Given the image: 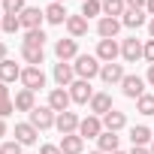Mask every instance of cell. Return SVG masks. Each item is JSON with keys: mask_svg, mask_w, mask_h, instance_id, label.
Instances as JSON below:
<instances>
[{"mask_svg": "<svg viewBox=\"0 0 154 154\" xmlns=\"http://www.w3.org/2000/svg\"><path fill=\"white\" fill-rule=\"evenodd\" d=\"M72 69H75V75H79V79L91 82L94 75H100L103 63H100V57H97V54H79V57H75V63H72Z\"/></svg>", "mask_w": 154, "mask_h": 154, "instance_id": "6da1fadb", "label": "cell"}, {"mask_svg": "<svg viewBox=\"0 0 154 154\" xmlns=\"http://www.w3.org/2000/svg\"><path fill=\"white\" fill-rule=\"evenodd\" d=\"M21 85H24L27 91L45 88V72H42V66H24V69H21Z\"/></svg>", "mask_w": 154, "mask_h": 154, "instance_id": "7a4b0ae2", "label": "cell"}, {"mask_svg": "<svg viewBox=\"0 0 154 154\" xmlns=\"http://www.w3.org/2000/svg\"><path fill=\"white\" fill-rule=\"evenodd\" d=\"M69 97H72V103H79V106L91 103V100H94V88H91V82L75 79V82L69 85Z\"/></svg>", "mask_w": 154, "mask_h": 154, "instance_id": "3957f363", "label": "cell"}, {"mask_svg": "<svg viewBox=\"0 0 154 154\" xmlns=\"http://www.w3.org/2000/svg\"><path fill=\"white\" fill-rule=\"evenodd\" d=\"M54 118H57V112H51L48 106H36V109L30 112V124H33L36 130H48V127H54Z\"/></svg>", "mask_w": 154, "mask_h": 154, "instance_id": "277c9868", "label": "cell"}, {"mask_svg": "<svg viewBox=\"0 0 154 154\" xmlns=\"http://www.w3.org/2000/svg\"><path fill=\"white\" fill-rule=\"evenodd\" d=\"M79 124H82V121H79V115H75V112H69V109H66V112H60V115L54 118V127L60 130V136L79 133Z\"/></svg>", "mask_w": 154, "mask_h": 154, "instance_id": "5b68a950", "label": "cell"}, {"mask_svg": "<svg viewBox=\"0 0 154 154\" xmlns=\"http://www.w3.org/2000/svg\"><path fill=\"white\" fill-rule=\"evenodd\" d=\"M69 103H72V97H69V91L66 88H51V94H48V109L51 112H66L69 109Z\"/></svg>", "mask_w": 154, "mask_h": 154, "instance_id": "8992f818", "label": "cell"}, {"mask_svg": "<svg viewBox=\"0 0 154 154\" xmlns=\"http://www.w3.org/2000/svg\"><path fill=\"white\" fill-rule=\"evenodd\" d=\"M121 91H124V97H130V100H139V97L145 94V79H142V75H124Z\"/></svg>", "mask_w": 154, "mask_h": 154, "instance_id": "52a82bcc", "label": "cell"}, {"mask_svg": "<svg viewBox=\"0 0 154 154\" xmlns=\"http://www.w3.org/2000/svg\"><path fill=\"white\" fill-rule=\"evenodd\" d=\"M54 54H57V60L69 63V60L79 57V45H75L72 36H69V39H57V42H54Z\"/></svg>", "mask_w": 154, "mask_h": 154, "instance_id": "ba28073f", "label": "cell"}, {"mask_svg": "<svg viewBox=\"0 0 154 154\" xmlns=\"http://www.w3.org/2000/svg\"><path fill=\"white\" fill-rule=\"evenodd\" d=\"M100 133H103V118H97V115L82 118V124H79V136L82 139H97Z\"/></svg>", "mask_w": 154, "mask_h": 154, "instance_id": "9c48e42d", "label": "cell"}, {"mask_svg": "<svg viewBox=\"0 0 154 154\" xmlns=\"http://www.w3.org/2000/svg\"><path fill=\"white\" fill-rule=\"evenodd\" d=\"M142 51H145V45H142L136 36H130V39L121 42V57H124L127 63H136V60L142 57Z\"/></svg>", "mask_w": 154, "mask_h": 154, "instance_id": "30bf717a", "label": "cell"}, {"mask_svg": "<svg viewBox=\"0 0 154 154\" xmlns=\"http://www.w3.org/2000/svg\"><path fill=\"white\" fill-rule=\"evenodd\" d=\"M21 27H27V30H39V24H42V18H45V9H36V6H27L21 15Z\"/></svg>", "mask_w": 154, "mask_h": 154, "instance_id": "8fae6325", "label": "cell"}, {"mask_svg": "<svg viewBox=\"0 0 154 154\" xmlns=\"http://www.w3.org/2000/svg\"><path fill=\"white\" fill-rule=\"evenodd\" d=\"M121 27H124V24H121V18H109V15H103V18H100V24H97V33H100V39H115Z\"/></svg>", "mask_w": 154, "mask_h": 154, "instance_id": "7c38bea8", "label": "cell"}, {"mask_svg": "<svg viewBox=\"0 0 154 154\" xmlns=\"http://www.w3.org/2000/svg\"><path fill=\"white\" fill-rule=\"evenodd\" d=\"M118 54H121V45H118L115 39H100V45H97V57H100L103 63H115Z\"/></svg>", "mask_w": 154, "mask_h": 154, "instance_id": "4fadbf2b", "label": "cell"}, {"mask_svg": "<svg viewBox=\"0 0 154 154\" xmlns=\"http://www.w3.org/2000/svg\"><path fill=\"white\" fill-rule=\"evenodd\" d=\"M124 66L121 63H103V69H100V79L106 82V85H121L124 82Z\"/></svg>", "mask_w": 154, "mask_h": 154, "instance_id": "5bb4252c", "label": "cell"}, {"mask_svg": "<svg viewBox=\"0 0 154 154\" xmlns=\"http://www.w3.org/2000/svg\"><path fill=\"white\" fill-rule=\"evenodd\" d=\"M54 82H57V88H69L72 82H75V69H72V63H54Z\"/></svg>", "mask_w": 154, "mask_h": 154, "instance_id": "9a60e30c", "label": "cell"}, {"mask_svg": "<svg viewBox=\"0 0 154 154\" xmlns=\"http://www.w3.org/2000/svg\"><path fill=\"white\" fill-rule=\"evenodd\" d=\"M36 136H39V130H36L30 121L15 124V142H18V145H33V142H36Z\"/></svg>", "mask_w": 154, "mask_h": 154, "instance_id": "2e32d148", "label": "cell"}, {"mask_svg": "<svg viewBox=\"0 0 154 154\" xmlns=\"http://www.w3.org/2000/svg\"><path fill=\"white\" fill-rule=\"evenodd\" d=\"M118 142H121V136L118 133H109V130H103L100 136H97V151H103V154H115L118 151Z\"/></svg>", "mask_w": 154, "mask_h": 154, "instance_id": "e0dca14e", "label": "cell"}, {"mask_svg": "<svg viewBox=\"0 0 154 154\" xmlns=\"http://www.w3.org/2000/svg\"><path fill=\"white\" fill-rule=\"evenodd\" d=\"M66 30H69L72 39L85 36V33H88V18H85L82 12H79V15H69V18H66Z\"/></svg>", "mask_w": 154, "mask_h": 154, "instance_id": "ac0fdd59", "label": "cell"}, {"mask_svg": "<svg viewBox=\"0 0 154 154\" xmlns=\"http://www.w3.org/2000/svg\"><path fill=\"white\" fill-rule=\"evenodd\" d=\"M85 148V139L79 133H69V136H60V151L63 154H82Z\"/></svg>", "mask_w": 154, "mask_h": 154, "instance_id": "d6986e66", "label": "cell"}, {"mask_svg": "<svg viewBox=\"0 0 154 154\" xmlns=\"http://www.w3.org/2000/svg\"><path fill=\"white\" fill-rule=\"evenodd\" d=\"M66 18L69 15H66V6L63 3H48L45 6V21L48 24H66Z\"/></svg>", "mask_w": 154, "mask_h": 154, "instance_id": "ffe728a7", "label": "cell"}, {"mask_svg": "<svg viewBox=\"0 0 154 154\" xmlns=\"http://www.w3.org/2000/svg\"><path fill=\"white\" fill-rule=\"evenodd\" d=\"M15 79H21V66L9 57L0 60V82H15Z\"/></svg>", "mask_w": 154, "mask_h": 154, "instance_id": "44dd1931", "label": "cell"}, {"mask_svg": "<svg viewBox=\"0 0 154 154\" xmlns=\"http://www.w3.org/2000/svg\"><path fill=\"white\" fill-rule=\"evenodd\" d=\"M145 15H148L145 9H127V12L121 15V24H124V27H142V24H148Z\"/></svg>", "mask_w": 154, "mask_h": 154, "instance_id": "7402d4cb", "label": "cell"}, {"mask_svg": "<svg viewBox=\"0 0 154 154\" xmlns=\"http://www.w3.org/2000/svg\"><path fill=\"white\" fill-rule=\"evenodd\" d=\"M21 57H24L30 66L45 63V51H42V45H21Z\"/></svg>", "mask_w": 154, "mask_h": 154, "instance_id": "603a6c76", "label": "cell"}, {"mask_svg": "<svg viewBox=\"0 0 154 154\" xmlns=\"http://www.w3.org/2000/svg\"><path fill=\"white\" fill-rule=\"evenodd\" d=\"M91 112H94L97 118L109 115V112H112V97H109V94H94V100H91Z\"/></svg>", "mask_w": 154, "mask_h": 154, "instance_id": "cb8c5ba5", "label": "cell"}, {"mask_svg": "<svg viewBox=\"0 0 154 154\" xmlns=\"http://www.w3.org/2000/svg\"><path fill=\"white\" fill-rule=\"evenodd\" d=\"M124 124H127V118H124V112H109V115H103V130H109V133H118V130H124Z\"/></svg>", "mask_w": 154, "mask_h": 154, "instance_id": "d4e9b609", "label": "cell"}, {"mask_svg": "<svg viewBox=\"0 0 154 154\" xmlns=\"http://www.w3.org/2000/svg\"><path fill=\"white\" fill-rule=\"evenodd\" d=\"M12 103H15L18 112H33V109H36V103H33V91H27V88H21V91L15 94Z\"/></svg>", "mask_w": 154, "mask_h": 154, "instance_id": "484cf974", "label": "cell"}, {"mask_svg": "<svg viewBox=\"0 0 154 154\" xmlns=\"http://www.w3.org/2000/svg\"><path fill=\"white\" fill-rule=\"evenodd\" d=\"M151 139H154V136H151V130H148L145 124H139V127L130 130V142H133V145H151Z\"/></svg>", "mask_w": 154, "mask_h": 154, "instance_id": "4316f807", "label": "cell"}, {"mask_svg": "<svg viewBox=\"0 0 154 154\" xmlns=\"http://www.w3.org/2000/svg\"><path fill=\"white\" fill-rule=\"evenodd\" d=\"M124 12H127V3H124V0H103V15L118 18V15H124Z\"/></svg>", "mask_w": 154, "mask_h": 154, "instance_id": "83f0119b", "label": "cell"}, {"mask_svg": "<svg viewBox=\"0 0 154 154\" xmlns=\"http://www.w3.org/2000/svg\"><path fill=\"white\" fill-rule=\"evenodd\" d=\"M103 12V0H82V15L85 18H94Z\"/></svg>", "mask_w": 154, "mask_h": 154, "instance_id": "f1b7e54d", "label": "cell"}, {"mask_svg": "<svg viewBox=\"0 0 154 154\" xmlns=\"http://www.w3.org/2000/svg\"><path fill=\"white\" fill-rule=\"evenodd\" d=\"M136 109H139L142 115H154V94H142V97L136 100Z\"/></svg>", "mask_w": 154, "mask_h": 154, "instance_id": "f546056e", "label": "cell"}, {"mask_svg": "<svg viewBox=\"0 0 154 154\" xmlns=\"http://www.w3.org/2000/svg\"><path fill=\"white\" fill-rule=\"evenodd\" d=\"M24 9V0H3V15H21Z\"/></svg>", "mask_w": 154, "mask_h": 154, "instance_id": "4dcf8cb0", "label": "cell"}, {"mask_svg": "<svg viewBox=\"0 0 154 154\" xmlns=\"http://www.w3.org/2000/svg\"><path fill=\"white\" fill-rule=\"evenodd\" d=\"M21 45H45V33H42V27H39V30H27Z\"/></svg>", "mask_w": 154, "mask_h": 154, "instance_id": "1f68e13d", "label": "cell"}, {"mask_svg": "<svg viewBox=\"0 0 154 154\" xmlns=\"http://www.w3.org/2000/svg\"><path fill=\"white\" fill-rule=\"evenodd\" d=\"M0 24H3V33H15V30L21 27V18H18V15H3Z\"/></svg>", "mask_w": 154, "mask_h": 154, "instance_id": "d6a6232c", "label": "cell"}, {"mask_svg": "<svg viewBox=\"0 0 154 154\" xmlns=\"http://www.w3.org/2000/svg\"><path fill=\"white\" fill-rule=\"evenodd\" d=\"M0 154H21V145L12 139V142H3L0 145Z\"/></svg>", "mask_w": 154, "mask_h": 154, "instance_id": "836d02e7", "label": "cell"}, {"mask_svg": "<svg viewBox=\"0 0 154 154\" xmlns=\"http://www.w3.org/2000/svg\"><path fill=\"white\" fill-rule=\"evenodd\" d=\"M15 112V103L12 100H0V118H9Z\"/></svg>", "mask_w": 154, "mask_h": 154, "instance_id": "e575fe53", "label": "cell"}, {"mask_svg": "<svg viewBox=\"0 0 154 154\" xmlns=\"http://www.w3.org/2000/svg\"><path fill=\"white\" fill-rule=\"evenodd\" d=\"M142 57H145L148 63H154V39H148V42H145V51H142Z\"/></svg>", "mask_w": 154, "mask_h": 154, "instance_id": "d590c367", "label": "cell"}, {"mask_svg": "<svg viewBox=\"0 0 154 154\" xmlns=\"http://www.w3.org/2000/svg\"><path fill=\"white\" fill-rule=\"evenodd\" d=\"M39 154H63V151H60V145H42Z\"/></svg>", "mask_w": 154, "mask_h": 154, "instance_id": "8d00e7d4", "label": "cell"}, {"mask_svg": "<svg viewBox=\"0 0 154 154\" xmlns=\"http://www.w3.org/2000/svg\"><path fill=\"white\" fill-rule=\"evenodd\" d=\"M124 3H127V9H145L148 0H124Z\"/></svg>", "mask_w": 154, "mask_h": 154, "instance_id": "74e56055", "label": "cell"}, {"mask_svg": "<svg viewBox=\"0 0 154 154\" xmlns=\"http://www.w3.org/2000/svg\"><path fill=\"white\" fill-rule=\"evenodd\" d=\"M0 100H9V88H6V82H0Z\"/></svg>", "mask_w": 154, "mask_h": 154, "instance_id": "f35d334b", "label": "cell"}, {"mask_svg": "<svg viewBox=\"0 0 154 154\" xmlns=\"http://www.w3.org/2000/svg\"><path fill=\"white\" fill-rule=\"evenodd\" d=\"M130 154H151V151H148L145 145H133V151H130Z\"/></svg>", "mask_w": 154, "mask_h": 154, "instance_id": "ab89813d", "label": "cell"}, {"mask_svg": "<svg viewBox=\"0 0 154 154\" xmlns=\"http://www.w3.org/2000/svg\"><path fill=\"white\" fill-rule=\"evenodd\" d=\"M145 82H148V85H151V88H154V63H151V66H148V79H145Z\"/></svg>", "mask_w": 154, "mask_h": 154, "instance_id": "60d3db41", "label": "cell"}, {"mask_svg": "<svg viewBox=\"0 0 154 154\" xmlns=\"http://www.w3.org/2000/svg\"><path fill=\"white\" fill-rule=\"evenodd\" d=\"M145 12H148V15L154 18V0H148V3H145Z\"/></svg>", "mask_w": 154, "mask_h": 154, "instance_id": "b9f144b4", "label": "cell"}, {"mask_svg": "<svg viewBox=\"0 0 154 154\" xmlns=\"http://www.w3.org/2000/svg\"><path fill=\"white\" fill-rule=\"evenodd\" d=\"M0 60H6V45L0 42Z\"/></svg>", "mask_w": 154, "mask_h": 154, "instance_id": "7bdbcfd3", "label": "cell"}, {"mask_svg": "<svg viewBox=\"0 0 154 154\" xmlns=\"http://www.w3.org/2000/svg\"><path fill=\"white\" fill-rule=\"evenodd\" d=\"M148 33H151V39H154V18L148 21Z\"/></svg>", "mask_w": 154, "mask_h": 154, "instance_id": "ee69618b", "label": "cell"}, {"mask_svg": "<svg viewBox=\"0 0 154 154\" xmlns=\"http://www.w3.org/2000/svg\"><path fill=\"white\" fill-rule=\"evenodd\" d=\"M0 136H6V124H3V118H0Z\"/></svg>", "mask_w": 154, "mask_h": 154, "instance_id": "f6af8a7d", "label": "cell"}, {"mask_svg": "<svg viewBox=\"0 0 154 154\" xmlns=\"http://www.w3.org/2000/svg\"><path fill=\"white\" fill-rule=\"evenodd\" d=\"M148 151H151V154H154V139H151V145H148Z\"/></svg>", "mask_w": 154, "mask_h": 154, "instance_id": "bcb514c9", "label": "cell"}, {"mask_svg": "<svg viewBox=\"0 0 154 154\" xmlns=\"http://www.w3.org/2000/svg\"><path fill=\"white\" fill-rule=\"evenodd\" d=\"M51 3H63V0H51Z\"/></svg>", "mask_w": 154, "mask_h": 154, "instance_id": "7dc6e473", "label": "cell"}, {"mask_svg": "<svg viewBox=\"0 0 154 154\" xmlns=\"http://www.w3.org/2000/svg\"><path fill=\"white\" fill-rule=\"evenodd\" d=\"M91 154H103V151H91Z\"/></svg>", "mask_w": 154, "mask_h": 154, "instance_id": "c3c4849f", "label": "cell"}, {"mask_svg": "<svg viewBox=\"0 0 154 154\" xmlns=\"http://www.w3.org/2000/svg\"><path fill=\"white\" fill-rule=\"evenodd\" d=\"M0 9H3V0H0Z\"/></svg>", "mask_w": 154, "mask_h": 154, "instance_id": "681fc988", "label": "cell"}, {"mask_svg": "<svg viewBox=\"0 0 154 154\" xmlns=\"http://www.w3.org/2000/svg\"><path fill=\"white\" fill-rule=\"evenodd\" d=\"M115 154H124V151H115Z\"/></svg>", "mask_w": 154, "mask_h": 154, "instance_id": "f907efd6", "label": "cell"}, {"mask_svg": "<svg viewBox=\"0 0 154 154\" xmlns=\"http://www.w3.org/2000/svg\"><path fill=\"white\" fill-rule=\"evenodd\" d=\"M0 30H3V24H0Z\"/></svg>", "mask_w": 154, "mask_h": 154, "instance_id": "816d5d0a", "label": "cell"}]
</instances>
